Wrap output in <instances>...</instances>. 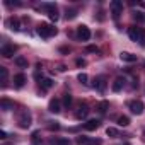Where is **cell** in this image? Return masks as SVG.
<instances>
[{
	"label": "cell",
	"mask_w": 145,
	"mask_h": 145,
	"mask_svg": "<svg viewBox=\"0 0 145 145\" xmlns=\"http://www.w3.org/2000/svg\"><path fill=\"white\" fill-rule=\"evenodd\" d=\"M24 84H26V75H24V74H17V75L14 77V86L21 89Z\"/></svg>",
	"instance_id": "cell-15"
},
{
	"label": "cell",
	"mask_w": 145,
	"mask_h": 145,
	"mask_svg": "<svg viewBox=\"0 0 145 145\" xmlns=\"http://www.w3.org/2000/svg\"><path fill=\"white\" fill-rule=\"evenodd\" d=\"M94 87H96L99 92H103V91L106 89V79H104V77H97V79L94 80Z\"/></svg>",
	"instance_id": "cell-14"
},
{
	"label": "cell",
	"mask_w": 145,
	"mask_h": 145,
	"mask_svg": "<svg viewBox=\"0 0 145 145\" xmlns=\"http://www.w3.org/2000/svg\"><path fill=\"white\" fill-rule=\"evenodd\" d=\"M0 138L5 140V138H7V133H5V131H0Z\"/></svg>",
	"instance_id": "cell-33"
},
{
	"label": "cell",
	"mask_w": 145,
	"mask_h": 145,
	"mask_svg": "<svg viewBox=\"0 0 145 145\" xmlns=\"http://www.w3.org/2000/svg\"><path fill=\"white\" fill-rule=\"evenodd\" d=\"M79 82H82V84H87V80H89V77H87V74H79Z\"/></svg>",
	"instance_id": "cell-29"
},
{
	"label": "cell",
	"mask_w": 145,
	"mask_h": 145,
	"mask_svg": "<svg viewBox=\"0 0 145 145\" xmlns=\"http://www.w3.org/2000/svg\"><path fill=\"white\" fill-rule=\"evenodd\" d=\"M123 86H125V80L120 77V79H116V80L113 82V91H114V92H120V91L123 89Z\"/></svg>",
	"instance_id": "cell-17"
},
{
	"label": "cell",
	"mask_w": 145,
	"mask_h": 145,
	"mask_svg": "<svg viewBox=\"0 0 145 145\" xmlns=\"http://www.w3.org/2000/svg\"><path fill=\"white\" fill-rule=\"evenodd\" d=\"M99 125H101V121H99V120H89V121L84 125V128H86L87 131H94V130H97V128H99Z\"/></svg>",
	"instance_id": "cell-10"
},
{
	"label": "cell",
	"mask_w": 145,
	"mask_h": 145,
	"mask_svg": "<svg viewBox=\"0 0 145 145\" xmlns=\"http://www.w3.org/2000/svg\"><path fill=\"white\" fill-rule=\"evenodd\" d=\"M16 50H17V46H14V44H5V46L2 48V56H4V58H10V56L16 53Z\"/></svg>",
	"instance_id": "cell-8"
},
{
	"label": "cell",
	"mask_w": 145,
	"mask_h": 145,
	"mask_svg": "<svg viewBox=\"0 0 145 145\" xmlns=\"http://www.w3.org/2000/svg\"><path fill=\"white\" fill-rule=\"evenodd\" d=\"M120 58H121L123 61H128V63L137 61V56H135V55H131V53H128V51H121V53H120Z\"/></svg>",
	"instance_id": "cell-13"
},
{
	"label": "cell",
	"mask_w": 145,
	"mask_h": 145,
	"mask_svg": "<svg viewBox=\"0 0 145 145\" xmlns=\"http://www.w3.org/2000/svg\"><path fill=\"white\" fill-rule=\"evenodd\" d=\"M53 84H55V82H53L51 79H43V80H41V89L48 91V89H51V87H53Z\"/></svg>",
	"instance_id": "cell-19"
},
{
	"label": "cell",
	"mask_w": 145,
	"mask_h": 145,
	"mask_svg": "<svg viewBox=\"0 0 145 145\" xmlns=\"http://www.w3.org/2000/svg\"><path fill=\"white\" fill-rule=\"evenodd\" d=\"M60 51H61V53H68V48H65V46H61V48H60Z\"/></svg>",
	"instance_id": "cell-34"
},
{
	"label": "cell",
	"mask_w": 145,
	"mask_h": 145,
	"mask_svg": "<svg viewBox=\"0 0 145 145\" xmlns=\"http://www.w3.org/2000/svg\"><path fill=\"white\" fill-rule=\"evenodd\" d=\"M58 128H60V125H58L56 121H55V123H50V130H58Z\"/></svg>",
	"instance_id": "cell-32"
},
{
	"label": "cell",
	"mask_w": 145,
	"mask_h": 145,
	"mask_svg": "<svg viewBox=\"0 0 145 145\" xmlns=\"http://www.w3.org/2000/svg\"><path fill=\"white\" fill-rule=\"evenodd\" d=\"M0 108H2L4 111H10V109H14V103L9 101V99H2L0 101Z\"/></svg>",
	"instance_id": "cell-16"
},
{
	"label": "cell",
	"mask_w": 145,
	"mask_h": 145,
	"mask_svg": "<svg viewBox=\"0 0 145 145\" xmlns=\"http://www.w3.org/2000/svg\"><path fill=\"white\" fill-rule=\"evenodd\" d=\"M133 19H135L137 22L145 24V14H143V12H135V14H133Z\"/></svg>",
	"instance_id": "cell-22"
},
{
	"label": "cell",
	"mask_w": 145,
	"mask_h": 145,
	"mask_svg": "<svg viewBox=\"0 0 145 145\" xmlns=\"http://www.w3.org/2000/svg\"><path fill=\"white\" fill-rule=\"evenodd\" d=\"M77 143L79 145H89V143H92V140H89L87 137H79L77 138Z\"/></svg>",
	"instance_id": "cell-27"
},
{
	"label": "cell",
	"mask_w": 145,
	"mask_h": 145,
	"mask_svg": "<svg viewBox=\"0 0 145 145\" xmlns=\"http://www.w3.org/2000/svg\"><path fill=\"white\" fill-rule=\"evenodd\" d=\"M128 36H130L131 41H138L140 44H145V31H143V29L133 26V27L128 29Z\"/></svg>",
	"instance_id": "cell-1"
},
{
	"label": "cell",
	"mask_w": 145,
	"mask_h": 145,
	"mask_svg": "<svg viewBox=\"0 0 145 145\" xmlns=\"http://www.w3.org/2000/svg\"><path fill=\"white\" fill-rule=\"evenodd\" d=\"M65 17H67V19H75V17H77V10H74V9H70V10H68V9H67Z\"/></svg>",
	"instance_id": "cell-28"
},
{
	"label": "cell",
	"mask_w": 145,
	"mask_h": 145,
	"mask_svg": "<svg viewBox=\"0 0 145 145\" xmlns=\"http://www.w3.org/2000/svg\"><path fill=\"white\" fill-rule=\"evenodd\" d=\"M51 145H70V140H67V138H56V140L51 142Z\"/></svg>",
	"instance_id": "cell-23"
},
{
	"label": "cell",
	"mask_w": 145,
	"mask_h": 145,
	"mask_svg": "<svg viewBox=\"0 0 145 145\" xmlns=\"http://www.w3.org/2000/svg\"><path fill=\"white\" fill-rule=\"evenodd\" d=\"M118 125H120V126L130 125V118H128V116H120V118H118Z\"/></svg>",
	"instance_id": "cell-24"
},
{
	"label": "cell",
	"mask_w": 145,
	"mask_h": 145,
	"mask_svg": "<svg viewBox=\"0 0 145 145\" xmlns=\"http://www.w3.org/2000/svg\"><path fill=\"white\" fill-rule=\"evenodd\" d=\"M48 109H50V113H55V114H58V113L61 111V104H60V101H58V99H51V101H50V106H48Z\"/></svg>",
	"instance_id": "cell-9"
},
{
	"label": "cell",
	"mask_w": 145,
	"mask_h": 145,
	"mask_svg": "<svg viewBox=\"0 0 145 145\" xmlns=\"http://www.w3.org/2000/svg\"><path fill=\"white\" fill-rule=\"evenodd\" d=\"M128 108H130V111H131L133 114H142L143 109H145L142 101H130V103H128Z\"/></svg>",
	"instance_id": "cell-5"
},
{
	"label": "cell",
	"mask_w": 145,
	"mask_h": 145,
	"mask_svg": "<svg viewBox=\"0 0 145 145\" xmlns=\"http://www.w3.org/2000/svg\"><path fill=\"white\" fill-rule=\"evenodd\" d=\"M87 51H89V53H97V46L91 44V46H87Z\"/></svg>",
	"instance_id": "cell-31"
},
{
	"label": "cell",
	"mask_w": 145,
	"mask_h": 145,
	"mask_svg": "<svg viewBox=\"0 0 145 145\" xmlns=\"http://www.w3.org/2000/svg\"><path fill=\"white\" fill-rule=\"evenodd\" d=\"M17 123H19L21 128H29L31 126V114H29V111H21L19 118H17Z\"/></svg>",
	"instance_id": "cell-3"
},
{
	"label": "cell",
	"mask_w": 145,
	"mask_h": 145,
	"mask_svg": "<svg viewBox=\"0 0 145 145\" xmlns=\"http://www.w3.org/2000/svg\"><path fill=\"white\" fill-rule=\"evenodd\" d=\"M7 26H9L12 31H19V29H21V24H19V19H17V17L7 19Z\"/></svg>",
	"instance_id": "cell-12"
},
{
	"label": "cell",
	"mask_w": 145,
	"mask_h": 145,
	"mask_svg": "<svg viewBox=\"0 0 145 145\" xmlns=\"http://www.w3.org/2000/svg\"><path fill=\"white\" fill-rule=\"evenodd\" d=\"M63 106H65V108H70V106H72V96H70V94H65V96H63Z\"/></svg>",
	"instance_id": "cell-26"
},
{
	"label": "cell",
	"mask_w": 145,
	"mask_h": 145,
	"mask_svg": "<svg viewBox=\"0 0 145 145\" xmlns=\"http://www.w3.org/2000/svg\"><path fill=\"white\" fill-rule=\"evenodd\" d=\"M121 12H123V4L120 2V0H113L111 2V14H113V17L118 19L121 16Z\"/></svg>",
	"instance_id": "cell-6"
},
{
	"label": "cell",
	"mask_w": 145,
	"mask_h": 145,
	"mask_svg": "<svg viewBox=\"0 0 145 145\" xmlns=\"http://www.w3.org/2000/svg\"><path fill=\"white\" fill-rule=\"evenodd\" d=\"M87 114H89V108L84 104V106H80V108L77 109L75 118H77V120H84V118H87Z\"/></svg>",
	"instance_id": "cell-11"
},
{
	"label": "cell",
	"mask_w": 145,
	"mask_h": 145,
	"mask_svg": "<svg viewBox=\"0 0 145 145\" xmlns=\"http://www.w3.org/2000/svg\"><path fill=\"white\" fill-rule=\"evenodd\" d=\"M77 36H79L80 41H89V39H91V29L82 24V26L77 27Z\"/></svg>",
	"instance_id": "cell-4"
},
{
	"label": "cell",
	"mask_w": 145,
	"mask_h": 145,
	"mask_svg": "<svg viewBox=\"0 0 145 145\" xmlns=\"http://www.w3.org/2000/svg\"><path fill=\"white\" fill-rule=\"evenodd\" d=\"M75 63H77V67H86V60L84 58H77Z\"/></svg>",
	"instance_id": "cell-30"
},
{
	"label": "cell",
	"mask_w": 145,
	"mask_h": 145,
	"mask_svg": "<svg viewBox=\"0 0 145 145\" xmlns=\"http://www.w3.org/2000/svg\"><path fill=\"white\" fill-rule=\"evenodd\" d=\"M106 135H108V137H111V138H116V137H118V130H116V128H113V126H109V128L106 130Z\"/></svg>",
	"instance_id": "cell-25"
},
{
	"label": "cell",
	"mask_w": 145,
	"mask_h": 145,
	"mask_svg": "<svg viewBox=\"0 0 145 145\" xmlns=\"http://www.w3.org/2000/svg\"><path fill=\"white\" fill-rule=\"evenodd\" d=\"M16 65L21 67V68H26V67H27V60L22 58V56H17V58H16Z\"/></svg>",
	"instance_id": "cell-21"
},
{
	"label": "cell",
	"mask_w": 145,
	"mask_h": 145,
	"mask_svg": "<svg viewBox=\"0 0 145 145\" xmlns=\"http://www.w3.org/2000/svg\"><path fill=\"white\" fill-rule=\"evenodd\" d=\"M96 109H97L99 113H106V111L109 109V103H108V101H101V103L96 106Z\"/></svg>",
	"instance_id": "cell-18"
},
{
	"label": "cell",
	"mask_w": 145,
	"mask_h": 145,
	"mask_svg": "<svg viewBox=\"0 0 145 145\" xmlns=\"http://www.w3.org/2000/svg\"><path fill=\"white\" fill-rule=\"evenodd\" d=\"M58 31H56V27H53L51 24H39L38 26V34L41 36V38H51V36H55Z\"/></svg>",
	"instance_id": "cell-2"
},
{
	"label": "cell",
	"mask_w": 145,
	"mask_h": 145,
	"mask_svg": "<svg viewBox=\"0 0 145 145\" xmlns=\"http://www.w3.org/2000/svg\"><path fill=\"white\" fill-rule=\"evenodd\" d=\"M7 75H9V72H7V68L5 67H0V77H2V86L5 87V82H7Z\"/></svg>",
	"instance_id": "cell-20"
},
{
	"label": "cell",
	"mask_w": 145,
	"mask_h": 145,
	"mask_svg": "<svg viewBox=\"0 0 145 145\" xmlns=\"http://www.w3.org/2000/svg\"><path fill=\"white\" fill-rule=\"evenodd\" d=\"M44 9L48 10V17H50L53 22H56V21H58V17H60V16H58L56 7H55V5H51V4H48V5H44Z\"/></svg>",
	"instance_id": "cell-7"
}]
</instances>
